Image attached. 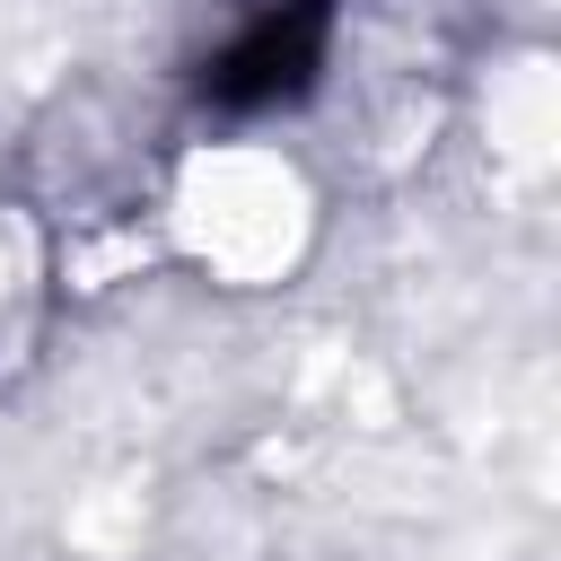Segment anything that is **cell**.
<instances>
[{
    "instance_id": "1",
    "label": "cell",
    "mask_w": 561,
    "mask_h": 561,
    "mask_svg": "<svg viewBox=\"0 0 561 561\" xmlns=\"http://www.w3.org/2000/svg\"><path fill=\"white\" fill-rule=\"evenodd\" d=\"M342 0H228V26L193 61V96L219 123H254L280 105H307L333 61Z\"/></svg>"
}]
</instances>
